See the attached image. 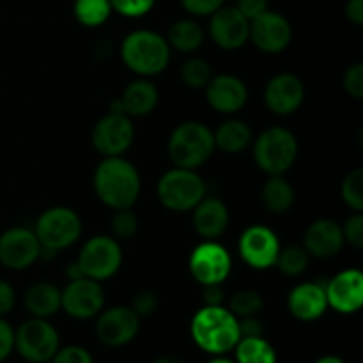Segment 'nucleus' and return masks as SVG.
Listing matches in <instances>:
<instances>
[{"instance_id": "nucleus-1", "label": "nucleus", "mask_w": 363, "mask_h": 363, "mask_svg": "<svg viewBox=\"0 0 363 363\" xmlns=\"http://www.w3.org/2000/svg\"><path fill=\"white\" fill-rule=\"evenodd\" d=\"M94 190L106 208L113 211L131 209L140 197V174L123 156H106L96 167Z\"/></svg>"}, {"instance_id": "nucleus-2", "label": "nucleus", "mask_w": 363, "mask_h": 363, "mask_svg": "<svg viewBox=\"0 0 363 363\" xmlns=\"http://www.w3.org/2000/svg\"><path fill=\"white\" fill-rule=\"evenodd\" d=\"M190 332L195 344L211 354L229 353L240 342L238 318L222 305H204L191 319Z\"/></svg>"}, {"instance_id": "nucleus-3", "label": "nucleus", "mask_w": 363, "mask_h": 363, "mask_svg": "<svg viewBox=\"0 0 363 363\" xmlns=\"http://www.w3.org/2000/svg\"><path fill=\"white\" fill-rule=\"evenodd\" d=\"M121 59L126 67L140 77H156L170 62V46L162 34L155 30H133L124 38Z\"/></svg>"}, {"instance_id": "nucleus-4", "label": "nucleus", "mask_w": 363, "mask_h": 363, "mask_svg": "<svg viewBox=\"0 0 363 363\" xmlns=\"http://www.w3.org/2000/svg\"><path fill=\"white\" fill-rule=\"evenodd\" d=\"M167 151L170 162L176 167L197 170L215 151L213 131L197 121H186L170 133Z\"/></svg>"}, {"instance_id": "nucleus-5", "label": "nucleus", "mask_w": 363, "mask_h": 363, "mask_svg": "<svg viewBox=\"0 0 363 363\" xmlns=\"http://www.w3.org/2000/svg\"><path fill=\"white\" fill-rule=\"evenodd\" d=\"M254 158L259 169L268 176H284L298 158L296 137L287 128H268L255 138Z\"/></svg>"}, {"instance_id": "nucleus-6", "label": "nucleus", "mask_w": 363, "mask_h": 363, "mask_svg": "<svg viewBox=\"0 0 363 363\" xmlns=\"http://www.w3.org/2000/svg\"><path fill=\"white\" fill-rule=\"evenodd\" d=\"M156 195L169 211L186 213L206 197V183L195 170L176 167L160 177Z\"/></svg>"}, {"instance_id": "nucleus-7", "label": "nucleus", "mask_w": 363, "mask_h": 363, "mask_svg": "<svg viewBox=\"0 0 363 363\" xmlns=\"http://www.w3.org/2000/svg\"><path fill=\"white\" fill-rule=\"evenodd\" d=\"M34 233L43 248L59 252L77 243L82 234V220L71 208L55 206L41 213Z\"/></svg>"}, {"instance_id": "nucleus-8", "label": "nucleus", "mask_w": 363, "mask_h": 363, "mask_svg": "<svg viewBox=\"0 0 363 363\" xmlns=\"http://www.w3.org/2000/svg\"><path fill=\"white\" fill-rule=\"evenodd\" d=\"M77 262L87 279L98 280V282L112 279L123 264L119 241L116 238L103 236V234L91 238L82 247Z\"/></svg>"}, {"instance_id": "nucleus-9", "label": "nucleus", "mask_w": 363, "mask_h": 363, "mask_svg": "<svg viewBox=\"0 0 363 363\" xmlns=\"http://www.w3.org/2000/svg\"><path fill=\"white\" fill-rule=\"evenodd\" d=\"M59 333L46 319L32 318L14 332V347L30 363H46L59 351Z\"/></svg>"}, {"instance_id": "nucleus-10", "label": "nucleus", "mask_w": 363, "mask_h": 363, "mask_svg": "<svg viewBox=\"0 0 363 363\" xmlns=\"http://www.w3.org/2000/svg\"><path fill=\"white\" fill-rule=\"evenodd\" d=\"M188 268L201 286L223 284L233 269V259L225 247L215 240H206L191 250Z\"/></svg>"}, {"instance_id": "nucleus-11", "label": "nucleus", "mask_w": 363, "mask_h": 363, "mask_svg": "<svg viewBox=\"0 0 363 363\" xmlns=\"http://www.w3.org/2000/svg\"><path fill=\"white\" fill-rule=\"evenodd\" d=\"M135 140V126L130 116L123 112H108L96 123L92 130V145L106 156H123Z\"/></svg>"}, {"instance_id": "nucleus-12", "label": "nucleus", "mask_w": 363, "mask_h": 363, "mask_svg": "<svg viewBox=\"0 0 363 363\" xmlns=\"http://www.w3.org/2000/svg\"><path fill=\"white\" fill-rule=\"evenodd\" d=\"M105 307V291L98 280L84 279L69 280L60 291V308L74 319H91Z\"/></svg>"}, {"instance_id": "nucleus-13", "label": "nucleus", "mask_w": 363, "mask_h": 363, "mask_svg": "<svg viewBox=\"0 0 363 363\" xmlns=\"http://www.w3.org/2000/svg\"><path fill=\"white\" fill-rule=\"evenodd\" d=\"M41 255V243L32 229L13 227L0 236V262L7 269L21 272L34 264Z\"/></svg>"}, {"instance_id": "nucleus-14", "label": "nucleus", "mask_w": 363, "mask_h": 363, "mask_svg": "<svg viewBox=\"0 0 363 363\" xmlns=\"http://www.w3.org/2000/svg\"><path fill=\"white\" fill-rule=\"evenodd\" d=\"M240 255L254 269H269L280 254V241L269 227L250 225L240 238Z\"/></svg>"}, {"instance_id": "nucleus-15", "label": "nucleus", "mask_w": 363, "mask_h": 363, "mask_svg": "<svg viewBox=\"0 0 363 363\" xmlns=\"http://www.w3.org/2000/svg\"><path fill=\"white\" fill-rule=\"evenodd\" d=\"M255 46L264 53H280L293 41V27L286 16L275 11H264L250 20V34Z\"/></svg>"}, {"instance_id": "nucleus-16", "label": "nucleus", "mask_w": 363, "mask_h": 363, "mask_svg": "<svg viewBox=\"0 0 363 363\" xmlns=\"http://www.w3.org/2000/svg\"><path fill=\"white\" fill-rule=\"evenodd\" d=\"M99 314L101 315L96 323V333L105 346H126L137 337L140 318L135 314L131 307H112Z\"/></svg>"}, {"instance_id": "nucleus-17", "label": "nucleus", "mask_w": 363, "mask_h": 363, "mask_svg": "<svg viewBox=\"0 0 363 363\" xmlns=\"http://www.w3.org/2000/svg\"><path fill=\"white\" fill-rule=\"evenodd\" d=\"M328 307L340 314H354L363 305V273L351 268L337 273L325 284Z\"/></svg>"}, {"instance_id": "nucleus-18", "label": "nucleus", "mask_w": 363, "mask_h": 363, "mask_svg": "<svg viewBox=\"0 0 363 363\" xmlns=\"http://www.w3.org/2000/svg\"><path fill=\"white\" fill-rule=\"evenodd\" d=\"M250 21L236 7H220L211 14L209 35L223 50H238L248 41Z\"/></svg>"}, {"instance_id": "nucleus-19", "label": "nucleus", "mask_w": 363, "mask_h": 363, "mask_svg": "<svg viewBox=\"0 0 363 363\" xmlns=\"http://www.w3.org/2000/svg\"><path fill=\"white\" fill-rule=\"evenodd\" d=\"M303 82L293 73L277 74L264 87V103L275 116H291L303 105Z\"/></svg>"}, {"instance_id": "nucleus-20", "label": "nucleus", "mask_w": 363, "mask_h": 363, "mask_svg": "<svg viewBox=\"0 0 363 363\" xmlns=\"http://www.w3.org/2000/svg\"><path fill=\"white\" fill-rule=\"evenodd\" d=\"M206 99L209 106L220 113H236L247 105L248 89L240 77L218 74L211 77L206 85Z\"/></svg>"}, {"instance_id": "nucleus-21", "label": "nucleus", "mask_w": 363, "mask_h": 363, "mask_svg": "<svg viewBox=\"0 0 363 363\" xmlns=\"http://www.w3.org/2000/svg\"><path fill=\"white\" fill-rule=\"evenodd\" d=\"M344 247L342 229L335 220L319 218L307 227L303 234V248L311 257L330 259Z\"/></svg>"}, {"instance_id": "nucleus-22", "label": "nucleus", "mask_w": 363, "mask_h": 363, "mask_svg": "<svg viewBox=\"0 0 363 363\" xmlns=\"http://www.w3.org/2000/svg\"><path fill=\"white\" fill-rule=\"evenodd\" d=\"M287 308L300 321H315L328 308L325 284L303 282L291 289L287 296Z\"/></svg>"}, {"instance_id": "nucleus-23", "label": "nucleus", "mask_w": 363, "mask_h": 363, "mask_svg": "<svg viewBox=\"0 0 363 363\" xmlns=\"http://www.w3.org/2000/svg\"><path fill=\"white\" fill-rule=\"evenodd\" d=\"M194 229L204 240H216L229 227V209L216 197H204L194 209Z\"/></svg>"}, {"instance_id": "nucleus-24", "label": "nucleus", "mask_w": 363, "mask_h": 363, "mask_svg": "<svg viewBox=\"0 0 363 363\" xmlns=\"http://www.w3.org/2000/svg\"><path fill=\"white\" fill-rule=\"evenodd\" d=\"M158 89L149 80H135L124 89L119 98L121 108L130 117H145L158 105Z\"/></svg>"}, {"instance_id": "nucleus-25", "label": "nucleus", "mask_w": 363, "mask_h": 363, "mask_svg": "<svg viewBox=\"0 0 363 363\" xmlns=\"http://www.w3.org/2000/svg\"><path fill=\"white\" fill-rule=\"evenodd\" d=\"M213 138H215V149H220L227 155H238L252 144L254 135L245 121L229 119L220 124L218 130L213 133Z\"/></svg>"}, {"instance_id": "nucleus-26", "label": "nucleus", "mask_w": 363, "mask_h": 363, "mask_svg": "<svg viewBox=\"0 0 363 363\" xmlns=\"http://www.w3.org/2000/svg\"><path fill=\"white\" fill-rule=\"evenodd\" d=\"M25 307L34 318H50L60 311V289L50 282L34 284L25 294Z\"/></svg>"}, {"instance_id": "nucleus-27", "label": "nucleus", "mask_w": 363, "mask_h": 363, "mask_svg": "<svg viewBox=\"0 0 363 363\" xmlns=\"http://www.w3.org/2000/svg\"><path fill=\"white\" fill-rule=\"evenodd\" d=\"M294 188L284 176H269V179L262 184L261 201L262 206L273 215H284L294 204Z\"/></svg>"}, {"instance_id": "nucleus-28", "label": "nucleus", "mask_w": 363, "mask_h": 363, "mask_svg": "<svg viewBox=\"0 0 363 363\" xmlns=\"http://www.w3.org/2000/svg\"><path fill=\"white\" fill-rule=\"evenodd\" d=\"M204 41V30L201 25L194 20H179L172 23L167 35V43L170 48L181 53H191L201 48Z\"/></svg>"}, {"instance_id": "nucleus-29", "label": "nucleus", "mask_w": 363, "mask_h": 363, "mask_svg": "<svg viewBox=\"0 0 363 363\" xmlns=\"http://www.w3.org/2000/svg\"><path fill=\"white\" fill-rule=\"evenodd\" d=\"M238 363H277V353L272 344L262 337H247L236 344Z\"/></svg>"}, {"instance_id": "nucleus-30", "label": "nucleus", "mask_w": 363, "mask_h": 363, "mask_svg": "<svg viewBox=\"0 0 363 363\" xmlns=\"http://www.w3.org/2000/svg\"><path fill=\"white\" fill-rule=\"evenodd\" d=\"M74 16L85 27H99L108 20L112 6L108 0H74Z\"/></svg>"}, {"instance_id": "nucleus-31", "label": "nucleus", "mask_w": 363, "mask_h": 363, "mask_svg": "<svg viewBox=\"0 0 363 363\" xmlns=\"http://www.w3.org/2000/svg\"><path fill=\"white\" fill-rule=\"evenodd\" d=\"M308 262H311V255L303 247H287L284 250L280 248L275 266H279V269L286 277H300L308 268Z\"/></svg>"}, {"instance_id": "nucleus-32", "label": "nucleus", "mask_w": 363, "mask_h": 363, "mask_svg": "<svg viewBox=\"0 0 363 363\" xmlns=\"http://www.w3.org/2000/svg\"><path fill=\"white\" fill-rule=\"evenodd\" d=\"M179 73L183 84L191 89H204L213 77L209 62H206L201 57H191V59L184 60Z\"/></svg>"}, {"instance_id": "nucleus-33", "label": "nucleus", "mask_w": 363, "mask_h": 363, "mask_svg": "<svg viewBox=\"0 0 363 363\" xmlns=\"http://www.w3.org/2000/svg\"><path fill=\"white\" fill-rule=\"evenodd\" d=\"M264 307L261 293L254 289H241L233 294L229 301V311L236 318H248V315H257Z\"/></svg>"}, {"instance_id": "nucleus-34", "label": "nucleus", "mask_w": 363, "mask_h": 363, "mask_svg": "<svg viewBox=\"0 0 363 363\" xmlns=\"http://www.w3.org/2000/svg\"><path fill=\"white\" fill-rule=\"evenodd\" d=\"M340 195H342L344 204L354 213L363 211V170L358 169L351 170L342 181L340 186Z\"/></svg>"}, {"instance_id": "nucleus-35", "label": "nucleus", "mask_w": 363, "mask_h": 363, "mask_svg": "<svg viewBox=\"0 0 363 363\" xmlns=\"http://www.w3.org/2000/svg\"><path fill=\"white\" fill-rule=\"evenodd\" d=\"M112 230L117 240H131L138 233V216L131 209H119L112 218Z\"/></svg>"}, {"instance_id": "nucleus-36", "label": "nucleus", "mask_w": 363, "mask_h": 363, "mask_svg": "<svg viewBox=\"0 0 363 363\" xmlns=\"http://www.w3.org/2000/svg\"><path fill=\"white\" fill-rule=\"evenodd\" d=\"M112 11L128 18H138L147 14L155 6V0H108Z\"/></svg>"}, {"instance_id": "nucleus-37", "label": "nucleus", "mask_w": 363, "mask_h": 363, "mask_svg": "<svg viewBox=\"0 0 363 363\" xmlns=\"http://www.w3.org/2000/svg\"><path fill=\"white\" fill-rule=\"evenodd\" d=\"M344 236V243H350L353 248H363V215L354 213L340 225Z\"/></svg>"}, {"instance_id": "nucleus-38", "label": "nucleus", "mask_w": 363, "mask_h": 363, "mask_svg": "<svg viewBox=\"0 0 363 363\" xmlns=\"http://www.w3.org/2000/svg\"><path fill=\"white\" fill-rule=\"evenodd\" d=\"M344 91L354 99L363 98V64L357 62L353 66H350L344 73L342 78Z\"/></svg>"}, {"instance_id": "nucleus-39", "label": "nucleus", "mask_w": 363, "mask_h": 363, "mask_svg": "<svg viewBox=\"0 0 363 363\" xmlns=\"http://www.w3.org/2000/svg\"><path fill=\"white\" fill-rule=\"evenodd\" d=\"M135 314L138 318H147V315L155 314L156 308H158V296L155 294V291L151 289H142L135 294L133 303H131Z\"/></svg>"}, {"instance_id": "nucleus-40", "label": "nucleus", "mask_w": 363, "mask_h": 363, "mask_svg": "<svg viewBox=\"0 0 363 363\" xmlns=\"http://www.w3.org/2000/svg\"><path fill=\"white\" fill-rule=\"evenodd\" d=\"M53 363H94L91 353L80 346H67L53 354Z\"/></svg>"}, {"instance_id": "nucleus-41", "label": "nucleus", "mask_w": 363, "mask_h": 363, "mask_svg": "<svg viewBox=\"0 0 363 363\" xmlns=\"http://www.w3.org/2000/svg\"><path fill=\"white\" fill-rule=\"evenodd\" d=\"M181 4L194 16H211L215 11L223 7L225 0H181Z\"/></svg>"}, {"instance_id": "nucleus-42", "label": "nucleus", "mask_w": 363, "mask_h": 363, "mask_svg": "<svg viewBox=\"0 0 363 363\" xmlns=\"http://www.w3.org/2000/svg\"><path fill=\"white\" fill-rule=\"evenodd\" d=\"M236 7L248 21L268 11V0H236Z\"/></svg>"}, {"instance_id": "nucleus-43", "label": "nucleus", "mask_w": 363, "mask_h": 363, "mask_svg": "<svg viewBox=\"0 0 363 363\" xmlns=\"http://www.w3.org/2000/svg\"><path fill=\"white\" fill-rule=\"evenodd\" d=\"M14 350V330L7 321L0 318V362L9 358L11 351Z\"/></svg>"}, {"instance_id": "nucleus-44", "label": "nucleus", "mask_w": 363, "mask_h": 363, "mask_svg": "<svg viewBox=\"0 0 363 363\" xmlns=\"http://www.w3.org/2000/svg\"><path fill=\"white\" fill-rule=\"evenodd\" d=\"M238 328H240V339H247V337H262L261 321L255 315H248V318L238 319Z\"/></svg>"}, {"instance_id": "nucleus-45", "label": "nucleus", "mask_w": 363, "mask_h": 363, "mask_svg": "<svg viewBox=\"0 0 363 363\" xmlns=\"http://www.w3.org/2000/svg\"><path fill=\"white\" fill-rule=\"evenodd\" d=\"M14 303H16V293H14L13 286L6 280H0V318L9 314Z\"/></svg>"}, {"instance_id": "nucleus-46", "label": "nucleus", "mask_w": 363, "mask_h": 363, "mask_svg": "<svg viewBox=\"0 0 363 363\" xmlns=\"http://www.w3.org/2000/svg\"><path fill=\"white\" fill-rule=\"evenodd\" d=\"M202 301L208 307H216L223 303V289L222 284H213V286H202Z\"/></svg>"}, {"instance_id": "nucleus-47", "label": "nucleus", "mask_w": 363, "mask_h": 363, "mask_svg": "<svg viewBox=\"0 0 363 363\" xmlns=\"http://www.w3.org/2000/svg\"><path fill=\"white\" fill-rule=\"evenodd\" d=\"M346 16L357 27L363 25V0H347Z\"/></svg>"}, {"instance_id": "nucleus-48", "label": "nucleus", "mask_w": 363, "mask_h": 363, "mask_svg": "<svg viewBox=\"0 0 363 363\" xmlns=\"http://www.w3.org/2000/svg\"><path fill=\"white\" fill-rule=\"evenodd\" d=\"M66 275L69 277V280H77V279H84V273H82L80 266H78V262H73V264L67 266L66 269Z\"/></svg>"}, {"instance_id": "nucleus-49", "label": "nucleus", "mask_w": 363, "mask_h": 363, "mask_svg": "<svg viewBox=\"0 0 363 363\" xmlns=\"http://www.w3.org/2000/svg\"><path fill=\"white\" fill-rule=\"evenodd\" d=\"M152 363H184L181 358H176V357H160L156 358Z\"/></svg>"}, {"instance_id": "nucleus-50", "label": "nucleus", "mask_w": 363, "mask_h": 363, "mask_svg": "<svg viewBox=\"0 0 363 363\" xmlns=\"http://www.w3.org/2000/svg\"><path fill=\"white\" fill-rule=\"evenodd\" d=\"M315 363H346L342 360V358H339V357H332V354H330V357H323V358H319L318 362Z\"/></svg>"}, {"instance_id": "nucleus-51", "label": "nucleus", "mask_w": 363, "mask_h": 363, "mask_svg": "<svg viewBox=\"0 0 363 363\" xmlns=\"http://www.w3.org/2000/svg\"><path fill=\"white\" fill-rule=\"evenodd\" d=\"M209 363H234V362L227 360V358H215V360H211Z\"/></svg>"}]
</instances>
